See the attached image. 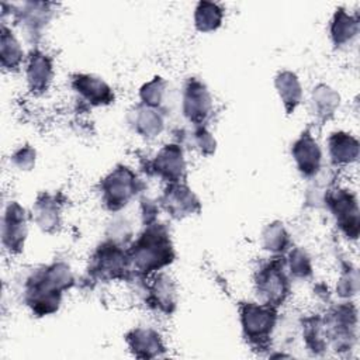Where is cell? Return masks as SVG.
<instances>
[{
  "label": "cell",
  "mask_w": 360,
  "mask_h": 360,
  "mask_svg": "<svg viewBox=\"0 0 360 360\" xmlns=\"http://www.w3.org/2000/svg\"><path fill=\"white\" fill-rule=\"evenodd\" d=\"M138 211H139V221L141 225H149L152 222L159 221V214L162 212L159 208V204L156 201V198H150L148 197L145 193L138 198Z\"/></svg>",
  "instance_id": "d590c367"
},
{
  "label": "cell",
  "mask_w": 360,
  "mask_h": 360,
  "mask_svg": "<svg viewBox=\"0 0 360 360\" xmlns=\"http://www.w3.org/2000/svg\"><path fill=\"white\" fill-rule=\"evenodd\" d=\"M181 143L186 149H191L202 158H210L217 152V139L214 134L210 131L208 125H197L177 129L174 139Z\"/></svg>",
  "instance_id": "4316f807"
},
{
  "label": "cell",
  "mask_w": 360,
  "mask_h": 360,
  "mask_svg": "<svg viewBox=\"0 0 360 360\" xmlns=\"http://www.w3.org/2000/svg\"><path fill=\"white\" fill-rule=\"evenodd\" d=\"M27 52L14 31L8 24L0 27V66L6 73H17L22 69Z\"/></svg>",
  "instance_id": "d4e9b609"
},
{
  "label": "cell",
  "mask_w": 360,
  "mask_h": 360,
  "mask_svg": "<svg viewBox=\"0 0 360 360\" xmlns=\"http://www.w3.org/2000/svg\"><path fill=\"white\" fill-rule=\"evenodd\" d=\"M86 278L91 284L132 283L128 246L104 238L90 252L86 262Z\"/></svg>",
  "instance_id": "8992f818"
},
{
  "label": "cell",
  "mask_w": 360,
  "mask_h": 360,
  "mask_svg": "<svg viewBox=\"0 0 360 360\" xmlns=\"http://www.w3.org/2000/svg\"><path fill=\"white\" fill-rule=\"evenodd\" d=\"M131 284H135L138 287L139 298L145 308H148L149 311L163 316H172L177 311V283L165 270L145 280H135Z\"/></svg>",
  "instance_id": "30bf717a"
},
{
  "label": "cell",
  "mask_w": 360,
  "mask_h": 360,
  "mask_svg": "<svg viewBox=\"0 0 360 360\" xmlns=\"http://www.w3.org/2000/svg\"><path fill=\"white\" fill-rule=\"evenodd\" d=\"M25 89L34 98L46 96L55 80V60L51 53L41 46H34L27 51V58L22 66Z\"/></svg>",
  "instance_id": "9a60e30c"
},
{
  "label": "cell",
  "mask_w": 360,
  "mask_h": 360,
  "mask_svg": "<svg viewBox=\"0 0 360 360\" xmlns=\"http://www.w3.org/2000/svg\"><path fill=\"white\" fill-rule=\"evenodd\" d=\"M238 321L240 335L250 350L264 353L273 349V339L280 323V309L253 301L238 304Z\"/></svg>",
  "instance_id": "5b68a950"
},
{
  "label": "cell",
  "mask_w": 360,
  "mask_h": 360,
  "mask_svg": "<svg viewBox=\"0 0 360 360\" xmlns=\"http://www.w3.org/2000/svg\"><path fill=\"white\" fill-rule=\"evenodd\" d=\"M159 208L173 221H183L201 214L202 204L187 181L165 184L156 198Z\"/></svg>",
  "instance_id": "2e32d148"
},
{
  "label": "cell",
  "mask_w": 360,
  "mask_h": 360,
  "mask_svg": "<svg viewBox=\"0 0 360 360\" xmlns=\"http://www.w3.org/2000/svg\"><path fill=\"white\" fill-rule=\"evenodd\" d=\"M66 197L60 191H39L30 208L31 222L46 235H55L63 226Z\"/></svg>",
  "instance_id": "ac0fdd59"
},
{
  "label": "cell",
  "mask_w": 360,
  "mask_h": 360,
  "mask_svg": "<svg viewBox=\"0 0 360 360\" xmlns=\"http://www.w3.org/2000/svg\"><path fill=\"white\" fill-rule=\"evenodd\" d=\"M323 208L330 214L339 235L350 243L360 236V208L357 193L345 186L335 184L323 200Z\"/></svg>",
  "instance_id": "9c48e42d"
},
{
  "label": "cell",
  "mask_w": 360,
  "mask_h": 360,
  "mask_svg": "<svg viewBox=\"0 0 360 360\" xmlns=\"http://www.w3.org/2000/svg\"><path fill=\"white\" fill-rule=\"evenodd\" d=\"M342 104L340 93L328 83L315 84L308 96V112L315 127H323L335 120Z\"/></svg>",
  "instance_id": "44dd1931"
},
{
  "label": "cell",
  "mask_w": 360,
  "mask_h": 360,
  "mask_svg": "<svg viewBox=\"0 0 360 360\" xmlns=\"http://www.w3.org/2000/svg\"><path fill=\"white\" fill-rule=\"evenodd\" d=\"M336 184L335 169L323 167L315 177L307 180L302 205L305 208H323V200L328 191Z\"/></svg>",
  "instance_id": "f546056e"
},
{
  "label": "cell",
  "mask_w": 360,
  "mask_h": 360,
  "mask_svg": "<svg viewBox=\"0 0 360 360\" xmlns=\"http://www.w3.org/2000/svg\"><path fill=\"white\" fill-rule=\"evenodd\" d=\"M125 122L135 136L143 141H155L166 131L167 110L153 108L138 101L127 110Z\"/></svg>",
  "instance_id": "d6986e66"
},
{
  "label": "cell",
  "mask_w": 360,
  "mask_h": 360,
  "mask_svg": "<svg viewBox=\"0 0 360 360\" xmlns=\"http://www.w3.org/2000/svg\"><path fill=\"white\" fill-rule=\"evenodd\" d=\"M124 342L131 356L139 360L160 359L167 353L163 335L153 326L139 325L128 329L124 335Z\"/></svg>",
  "instance_id": "ffe728a7"
},
{
  "label": "cell",
  "mask_w": 360,
  "mask_h": 360,
  "mask_svg": "<svg viewBox=\"0 0 360 360\" xmlns=\"http://www.w3.org/2000/svg\"><path fill=\"white\" fill-rule=\"evenodd\" d=\"M225 7L218 1L200 0L193 8V27L200 34L218 31L225 20Z\"/></svg>",
  "instance_id": "f1b7e54d"
},
{
  "label": "cell",
  "mask_w": 360,
  "mask_h": 360,
  "mask_svg": "<svg viewBox=\"0 0 360 360\" xmlns=\"http://www.w3.org/2000/svg\"><path fill=\"white\" fill-rule=\"evenodd\" d=\"M300 336L304 349L314 357L326 356L329 352L322 314L315 312L305 315L300 319Z\"/></svg>",
  "instance_id": "484cf974"
},
{
  "label": "cell",
  "mask_w": 360,
  "mask_h": 360,
  "mask_svg": "<svg viewBox=\"0 0 360 360\" xmlns=\"http://www.w3.org/2000/svg\"><path fill=\"white\" fill-rule=\"evenodd\" d=\"M167 97H169V82L159 75L145 82L138 90L139 103L153 108L166 110Z\"/></svg>",
  "instance_id": "d6a6232c"
},
{
  "label": "cell",
  "mask_w": 360,
  "mask_h": 360,
  "mask_svg": "<svg viewBox=\"0 0 360 360\" xmlns=\"http://www.w3.org/2000/svg\"><path fill=\"white\" fill-rule=\"evenodd\" d=\"M76 285L72 266L65 260H52L27 271L20 283V298L34 318L55 315L65 294Z\"/></svg>",
  "instance_id": "6da1fadb"
},
{
  "label": "cell",
  "mask_w": 360,
  "mask_h": 360,
  "mask_svg": "<svg viewBox=\"0 0 360 360\" xmlns=\"http://www.w3.org/2000/svg\"><path fill=\"white\" fill-rule=\"evenodd\" d=\"M284 264L292 281H311L314 278V260L302 246H292L284 255Z\"/></svg>",
  "instance_id": "4dcf8cb0"
},
{
  "label": "cell",
  "mask_w": 360,
  "mask_h": 360,
  "mask_svg": "<svg viewBox=\"0 0 360 360\" xmlns=\"http://www.w3.org/2000/svg\"><path fill=\"white\" fill-rule=\"evenodd\" d=\"M259 242L269 256H284L294 246L291 232L280 219H273L262 228Z\"/></svg>",
  "instance_id": "83f0119b"
},
{
  "label": "cell",
  "mask_w": 360,
  "mask_h": 360,
  "mask_svg": "<svg viewBox=\"0 0 360 360\" xmlns=\"http://www.w3.org/2000/svg\"><path fill=\"white\" fill-rule=\"evenodd\" d=\"M69 87L75 96V101L83 110L103 108L115 103L114 89L101 76L94 73H72Z\"/></svg>",
  "instance_id": "5bb4252c"
},
{
  "label": "cell",
  "mask_w": 360,
  "mask_h": 360,
  "mask_svg": "<svg viewBox=\"0 0 360 360\" xmlns=\"http://www.w3.org/2000/svg\"><path fill=\"white\" fill-rule=\"evenodd\" d=\"M359 270L350 260H342L333 294L339 301H353L359 292Z\"/></svg>",
  "instance_id": "1f68e13d"
},
{
  "label": "cell",
  "mask_w": 360,
  "mask_h": 360,
  "mask_svg": "<svg viewBox=\"0 0 360 360\" xmlns=\"http://www.w3.org/2000/svg\"><path fill=\"white\" fill-rule=\"evenodd\" d=\"M255 300L277 309L283 308L292 294V280L287 273L284 256H269L253 271Z\"/></svg>",
  "instance_id": "ba28073f"
},
{
  "label": "cell",
  "mask_w": 360,
  "mask_h": 360,
  "mask_svg": "<svg viewBox=\"0 0 360 360\" xmlns=\"http://www.w3.org/2000/svg\"><path fill=\"white\" fill-rule=\"evenodd\" d=\"M273 86L285 115H294L304 101V87L300 76L294 70L280 69L273 77Z\"/></svg>",
  "instance_id": "cb8c5ba5"
},
{
  "label": "cell",
  "mask_w": 360,
  "mask_h": 360,
  "mask_svg": "<svg viewBox=\"0 0 360 360\" xmlns=\"http://www.w3.org/2000/svg\"><path fill=\"white\" fill-rule=\"evenodd\" d=\"M359 32V13H352L345 6L336 7L328 22V38L330 45L338 51H343L354 44Z\"/></svg>",
  "instance_id": "603a6c76"
},
{
  "label": "cell",
  "mask_w": 360,
  "mask_h": 360,
  "mask_svg": "<svg viewBox=\"0 0 360 360\" xmlns=\"http://www.w3.org/2000/svg\"><path fill=\"white\" fill-rule=\"evenodd\" d=\"M30 210H27L20 201L8 200L4 204L0 240L3 252L7 256L15 257L24 252L30 232Z\"/></svg>",
  "instance_id": "4fadbf2b"
},
{
  "label": "cell",
  "mask_w": 360,
  "mask_h": 360,
  "mask_svg": "<svg viewBox=\"0 0 360 360\" xmlns=\"http://www.w3.org/2000/svg\"><path fill=\"white\" fill-rule=\"evenodd\" d=\"M290 156L297 173L305 181L323 169V150L311 127L302 129L291 142Z\"/></svg>",
  "instance_id": "e0dca14e"
},
{
  "label": "cell",
  "mask_w": 360,
  "mask_h": 360,
  "mask_svg": "<svg viewBox=\"0 0 360 360\" xmlns=\"http://www.w3.org/2000/svg\"><path fill=\"white\" fill-rule=\"evenodd\" d=\"M326 156L329 167L339 170L357 163L360 156L359 138L347 131H332L326 138Z\"/></svg>",
  "instance_id": "7402d4cb"
},
{
  "label": "cell",
  "mask_w": 360,
  "mask_h": 360,
  "mask_svg": "<svg viewBox=\"0 0 360 360\" xmlns=\"http://www.w3.org/2000/svg\"><path fill=\"white\" fill-rule=\"evenodd\" d=\"M142 172L163 184L187 181L188 163L186 148L176 141L163 143L150 159H146Z\"/></svg>",
  "instance_id": "8fae6325"
},
{
  "label": "cell",
  "mask_w": 360,
  "mask_h": 360,
  "mask_svg": "<svg viewBox=\"0 0 360 360\" xmlns=\"http://www.w3.org/2000/svg\"><path fill=\"white\" fill-rule=\"evenodd\" d=\"M322 314L329 352L346 356L359 340V311L354 301H338Z\"/></svg>",
  "instance_id": "52a82bcc"
},
{
  "label": "cell",
  "mask_w": 360,
  "mask_h": 360,
  "mask_svg": "<svg viewBox=\"0 0 360 360\" xmlns=\"http://www.w3.org/2000/svg\"><path fill=\"white\" fill-rule=\"evenodd\" d=\"M179 110L186 124L191 127L208 125L214 117L215 104L214 97L204 80L195 76H190L183 82L179 98Z\"/></svg>",
  "instance_id": "7c38bea8"
},
{
  "label": "cell",
  "mask_w": 360,
  "mask_h": 360,
  "mask_svg": "<svg viewBox=\"0 0 360 360\" xmlns=\"http://www.w3.org/2000/svg\"><path fill=\"white\" fill-rule=\"evenodd\" d=\"M98 201L107 212L121 214L146 191L145 179L129 165L118 163L97 183Z\"/></svg>",
  "instance_id": "3957f363"
},
{
  "label": "cell",
  "mask_w": 360,
  "mask_h": 360,
  "mask_svg": "<svg viewBox=\"0 0 360 360\" xmlns=\"http://www.w3.org/2000/svg\"><path fill=\"white\" fill-rule=\"evenodd\" d=\"M1 24L11 22L30 48L41 46L48 27L56 15V4L52 1L27 0L21 3H1Z\"/></svg>",
  "instance_id": "277c9868"
},
{
  "label": "cell",
  "mask_w": 360,
  "mask_h": 360,
  "mask_svg": "<svg viewBox=\"0 0 360 360\" xmlns=\"http://www.w3.org/2000/svg\"><path fill=\"white\" fill-rule=\"evenodd\" d=\"M37 158H38L37 149L31 143L24 142L18 145L15 149H13V152L8 156V160L15 170L25 173V172H31L35 167Z\"/></svg>",
  "instance_id": "e575fe53"
},
{
  "label": "cell",
  "mask_w": 360,
  "mask_h": 360,
  "mask_svg": "<svg viewBox=\"0 0 360 360\" xmlns=\"http://www.w3.org/2000/svg\"><path fill=\"white\" fill-rule=\"evenodd\" d=\"M131 271L135 280H145L172 266L177 259L170 228L160 221L143 225L128 246Z\"/></svg>",
  "instance_id": "7a4b0ae2"
},
{
  "label": "cell",
  "mask_w": 360,
  "mask_h": 360,
  "mask_svg": "<svg viewBox=\"0 0 360 360\" xmlns=\"http://www.w3.org/2000/svg\"><path fill=\"white\" fill-rule=\"evenodd\" d=\"M120 245L129 246L132 239L135 238V232L131 221L122 214H112L105 226V236Z\"/></svg>",
  "instance_id": "836d02e7"
}]
</instances>
